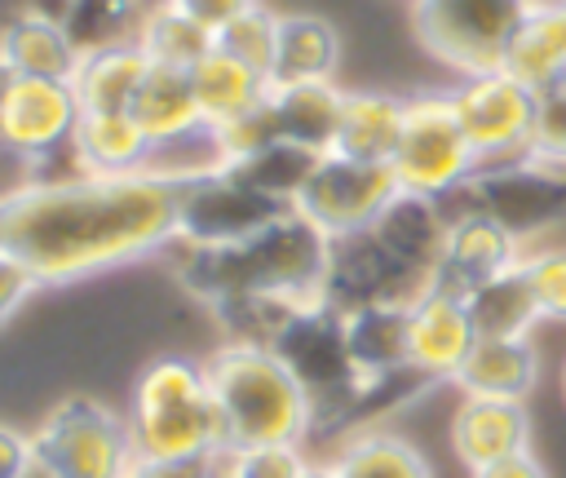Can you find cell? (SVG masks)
I'll use <instances>...</instances> for the list:
<instances>
[{"mask_svg": "<svg viewBox=\"0 0 566 478\" xmlns=\"http://www.w3.org/2000/svg\"><path fill=\"white\" fill-rule=\"evenodd\" d=\"M195 177V173H190ZM181 173H71L0 195V248L40 283H80L142 261L177 239Z\"/></svg>", "mask_w": 566, "mask_h": 478, "instance_id": "6da1fadb", "label": "cell"}, {"mask_svg": "<svg viewBox=\"0 0 566 478\" xmlns=\"http://www.w3.org/2000/svg\"><path fill=\"white\" fill-rule=\"evenodd\" d=\"M336 239L323 235L301 208H283L252 239L230 248H195L186 283L212 305L234 297H283L296 305L323 301Z\"/></svg>", "mask_w": 566, "mask_h": 478, "instance_id": "7a4b0ae2", "label": "cell"}, {"mask_svg": "<svg viewBox=\"0 0 566 478\" xmlns=\"http://www.w3.org/2000/svg\"><path fill=\"white\" fill-rule=\"evenodd\" d=\"M208 389L230 447L305 443L314 429V398L296 372L265 341H226L203 358Z\"/></svg>", "mask_w": 566, "mask_h": 478, "instance_id": "3957f363", "label": "cell"}, {"mask_svg": "<svg viewBox=\"0 0 566 478\" xmlns=\"http://www.w3.org/2000/svg\"><path fill=\"white\" fill-rule=\"evenodd\" d=\"M128 429H133L137 456H150V460L221 456L226 429H221L203 363L181 354H164L146 363L133 385Z\"/></svg>", "mask_w": 566, "mask_h": 478, "instance_id": "277c9868", "label": "cell"}, {"mask_svg": "<svg viewBox=\"0 0 566 478\" xmlns=\"http://www.w3.org/2000/svg\"><path fill=\"white\" fill-rule=\"evenodd\" d=\"M535 0H411L420 49L455 75L500 71Z\"/></svg>", "mask_w": 566, "mask_h": 478, "instance_id": "5b68a950", "label": "cell"}, {"mask_svg": "<svg viewBox=\"0 0 566 478\" xmlns=\"http://www.w3.org/2000/svg\"><path fill=\"white\" fill-rule=\"evenodd\" d=\"M35 478H124L137 460L133 429L88 394H71L31 434Z\"/></svg>", "mask_w": 566, "mask_h": 478, "instance_id": "8992f818", "label": "cell"}, {"mask_svg": "<svg viewBox=\"0 0 566 478\" xmlns=\"http://www.w3.org/2000/svg\"><path fill=\"white\" fill-rule=\"evenodd\" d=\"M394 177L411 195L429 199H455L478 177V150L469 146L460 115L451 106V93H416L407 97V119L398 150L389 159Z\"/></svg>", "mask_w": 566, "mask_h": 478, "instance_id": "52a82bcc", "label": "cell"}, {"mask_svg": "<svg viewBox=\"0 0 566 478\" xmlns=\"http://www.w3.org/2000/svg\"><path fill=\"white\" fill-rule=\"evenodd\" d=\"M447 93H451L460 128H464L469 146L478 150L482 168L535 155L544 89H535L522 75H513L509 66H500V71H482V75H460V84Z\"/></svg>", "mask_w": 566, "mask_h": 478, "instance_id": "ba28073f", "label": "cell"}, {"mask_svg": "<svg viewBox=\"0 0 566 478\" xmlns=\"http://www.w3.org/2000/svg\"><path fill=\"white\" fill-rule=\"evenodd\" d=\"M455 199L486 208L495 221H504L531 248L566 221V168L553 159H539V155L486 164Z\"/></svg>", "mask_w": 566, "mask_h": 478, "instance_id": "9c48e42d", "label": "cell"}, {"mask_svg": "<svg viewBox=\"0 0 566 478\" xmlns=\"http://www.w3.org/2000/svg\"><path fill=\"white\" fill-rule=\"evenodd\" d=\"M398 190L402 186H398V177H394L389 164L349 159V155L327 150L314 164V173L301 186V195H296L292 208H301L323 235L349 239V235H367Z\"/></svg>", "mask_w": 566, "mask_h": 478, "instance_id": "30bf717a", "label": "cell"}, {"mask_svg": "<svg viewBox=\"0 0 566 478\" xmlns=\"http://www.w3.org/2000/svg\"><path fill=\"white\" fill-rule=\"evenodd\" d=\"M287 204H274L243 186L226 168H208L186 177L181 186V208H177V239L190 248H230L252 239L261 226H270Z\"/></svg>", "mask_w": 566, "mask_h": 478, "instance_id": "8fae6325", "label": "cell"}, {"mask_svg": "<svg viewBox=\"0 0 566 478\" xmlns=\"http://www.w3.org/2000/svg\"><path fill=\"white\" fill-rule=\"evenodd\" d=\"M80 115L84 111L71 80L18 75L0 106V150L18 159H49L57 150H71Z\"/></svg>", "mask_w": 566, "mask_h": 478, "instance_id": "7c38bea8", "label": "cell"}, {"mask_svg": "<svg viewBox=\"0 0 566 478\" xmlns=\"http://www.w3.org/2000/svg\"><path fill=\"white\" fill-rule=\"evenodd\" d=\"M473 341H478V328L464 292L433 283L411 301V372L424 376L429 385H442V381L451 385Z\"/></svg>", "mask_w": 566, "mask_h": 478, "instance_id": "4fadbf2b", "label": "cell"}, {"mask_svg": "<svg viewBox=\"0 0 566 478\" xmlns=\"http://www.w3.org/2000/svg\"><path fill=\"white\" fill-rule=\"evenodd\" d=\"M526 243L504 226L495 221L486 208L478 204H460L447 221V243H442V266H438V283L455 288V292H469L478 288L482 279L500 274V270H513L522 261Z\"/></svg>", "mask_w": 566, "mask_h": 478, "instance_id": "5bb4252c", "label": "cell"}, {"mask_svg": "<svg viewBox=\"0 0 566 478\" xmlns=\"http://www.w3.org/2000/svg\"><path fill=\"white\" fill-rule=\"evenodd\" d=\"M447 443H451V456L464 469H482V465H495L504 456L531 451L535 447V420H531L526 403L464 398L460 394V403L451 412V425H447Z\"/></svg>", "mask_w": 566, "mask_h": 478, "instance_id": "9a60e30c", "label": "cell"}, {"mask_svg": "<svg viewBox=\"0 0 566 478\" xmlns=\"http://www.w3.org/2000/svg\"><path fill=\"white\" fill-rule=\"evenodd\" d=\"M447 221H451V212L442 208V199L398 190L367 235L385 248V257H389L402 274L424 279V283H438L442 243H447Z\"/></svg>", "mask_w": 566, "mask_h": 478, "instance_id": "2e32d148", "label": "cell"}, {"mask_svg": "<svg viewBox=\"0 0 566 478\" xmlns=\"http://www.w3.org/2000/svg\"><path fill=\"white\" fill-rule=\"evenodd\" d=\"M345 350L358 385H385L411 372V305L402 301H367L340 310Z\"/></svg>", "mask_w": 566, "mask_h": 478, "instance_id": "e0dca14e", "label": "cell"}, {"mask_svg": "<svg viewBox=\"0 0 566 478\" xmlns=\"http://www.w3.org/2000/svg\"><path fill=\"white\" fill-rule=\"evenodd\" d=\"M128 115L150 137L155 155L159 150H172V146H190V142H208L212 137L208 124H203V111H199L190 71H177V66H155L150 62L142 89L128 102Z\"/></svg>", "mask_w": 566, "mask_h": 478, "instance_id": "ac0fdd59", "label": "cell"}, {"mask_svg": "<svg viewBox=\"0 0 566 478\" xmlns=\"http://www.w3.org/2000/svg\"><path fill=\"white\" fill-rule=\"evenodd\" d=\"M539 376H544V354L535 336H478L451 385L464 398L531 403V394L539 389Z\"/></svg>", "mask_w": 566, "mask_h": 478, "instance_id": "d6986e66", "label": "cell"}, {"mask_svg": "<svg viewBox=\"0 0 566 478\" xmlns=\"http://www.w3.org/2000/svg\"><path fill=\"white\" fill-rule=\"evenodd\" d=\"M0 58L13 66V75H35V80H71L80 66V49L66 22L40 9H18L0 27Z\"/></svg>", "mask_w": 566, "mask_h": 478, "instance_id": "ffe728a7", "label": "cell"}, {"mask_svg": "<svg viewBox=\"0 0 566 478\" xmlns=\"http://www.w3.org/2000/svg\"><path fill=\"white\" fill-rule=\"evenodd\" d=\"M270 111H274L279 137L327 155L336 146V128H340V111H345V89L336 80L270 84Z\"/></svg>", "mask_w": 566, "mask_h": 478, "instance_id": "44dd1931", "label": "cell"}, {"mask_svg": "<svg viewBox=\"0 0 566 478\" xmlns=\"http://www.w3.org/2000/svg\"><path fill=\"white\" fill-rule=\"evenodd\" d=\"M71 159L80 173H137L150 168L155 146L128 111H84L71 137Z\"/></svg>", "mask_w": 566, "mask_h": 478, "instance_id": "7402d4cb", "label": "cell"}, {"mask_svg": "<svg viewBox=\"0 0 566 478\" xmlns=\"http://www.w3.org/2000/svg\"><path fill=\"white\" fill-rule=\"evenodd\" d=\"M402 119H407V97L380 93V89H354L345 93V111H340V128H336V155L349 159H371V164H389L402 137Z\"/></svg>", "mask_w": 566, "mask_h": 478, "instance_id": "603a6c76", "label": "cell"}, {"mask_svg": "<svg viewBox=\"0 0 566 478\" xmlns=\"http://www.w3.org/2000/svg\"><path fill=\"white\" fill-rule=\"evenodd\" d=\"M190 84H195V97H199V111H203L208 128H221V124L256 111L270 97V75H261L248 62L221 53L217 44H212V53H203L190 66Z\"/></svg>", "mask_w": 566, "mask_h": 478, "instance_id": "cb8c5ba5", "label": "cell"}, {"mask_svg": "<svg viewBox=\"0 0 566 478\" xmlns=\"http://www.w3.org/2000/svg\"><path fill=\"white\" fill-rule=\"evenodd\" d=\"M146 71H150V58H146V49L137 40L80 53V66L71 75L80 111H128V102L142 89Z\"/></svg>", "mask_w": 566, "mask_h": 478, "instance_id": "d4e9b609", "label": "cell"}, {"mask_svg": "<svg viewBox=\"0 0 566 478\" xmlns=\"http://www.w3.org/2000/svg\"><path fill=\"white\" fill-rule=\"evenodd\" d=\"M336 66H340V31L323 13H279L270 84L336 80Z\"/></svg>", "mask_w": 566, "mask_h": 478, "instance_id": "484cf974", "label": "cell"}, {"mask_svg": "<svg viewBox=\"0 0 566 478\" xmlns=\"http://www.w3.org/2000/svg\"><path fill=\"white\" fill-rule=\"evenodd\" d=\"M504 66L535 89L566 84V0H535Z\"/></svg>", "mask_w": 566, "mask_h": 478, "instance_id": "4316f807", "label": "cell"}, {"mask_svg": "<svg viewBox=\"0 0 566 478\" xmlns=\"http://www.w3.org/2000/svg\"><path fill=\"white\" fill-rule=\"evenodd\" d=\"M464 301H469L478 336H535V328L544 323L535 292L522 274V261L513 270H500V274L482 279L478 288H469Z\"/></svg>", "mask_w": 566, "mask_h": 478, "instance_id": "83f0119b", "label": "cell"}, {"mask_svg": "<svg viewBox=\"0 0 566 478\" xmlns=\"http://www.w3.org/2000/svg\"><path fill=\"white\" fill-rule=\"evenodd\" d=\"M318 159H323L318 150L279 137V142H270V146H261V150H252V155H243V159H234V164H221V168L234 173V177H239L243 186H252L256 195H265V199L292 208Z\"/></svg>", "mask_w": 566, "mask_h": 478, "instance_id": "f1b7e54d", "label": "cell"}, {"mask_svg": "<svg viewBox=\"0 0 566 478\" xmlns=\"http://www.w3.org/2000/svg\"><path fill=\"white\" fill-rule=\"evenodd\" d=\"M332 465H336L340 478H433L429 456L411 438H402L394 429L354 434Z\"/></svg>", "mask_w": 566, "mask_h": 478, "instance_id": "f546056e", "label": "cell"}, {"mask_svg": "<svg viewBox=\"0 0 566 478\" xmlns=\"http://www.w3.org/2000/svg\"><path fill=\"white\" fill-rule=\"evenodd\" d=\"M137 44L146 49V58L155 66H177V71H190L203 53H212V31L203 22H195L186 9H177L172 0H155L150 13L142 18V31H137Z\"/></svg>", "mask_w": 566, "mask_h": 478, "instance_id": "4dcf8cb0", "label": "cell"}, {"mask_svg": "<svg viewBox=\"0 0 566 478\" xmlns=\"http://www.w3.org/2000/svg\"><path fill=\"white\" fill-rule=\"evenodd\" d=\"M217 49L248 62L252 71L270 75L274 71V44H279V13H270L265 4H248L243 13H234L226 27H217Z\"/></svg>", "mask_w": 566, "mask_h": 478, "instance_id": "1f68e13d", "label": "cell"}, {"mask_svg": "<svg viewBox=\"0 0 566 478\" xmlns=\"http://www.w3.org/2000/svg\"><path fill=\"white\" fill-rule=\"evenodd\" d=\"M522 274L535 292L544 323H566V243L539 239L522 252Z\"/></svg>", "mask_w": 566, "mask_h": 478, "instance_id": "d6a6232c", "label": "cell"}, {"mask_svg": "<svg viewBox=\"0 0 566 478\" xmlns=\"http://www.w3.org/2000/svg\"><path fill=\"white\" fill-rule=\"evenodd\" d=\"M310 460L296 443H270V447H230L221 451L226 478H305Z\"/></svg>", "mask_w": 566, "mask_h": 478, "instance_id": "836d02e7", "label": "cell"}, {"mask_svg": "<svg viewBox=\"0 0 566 478\" xmlns=\"http://www.w3.org/2000/svg\"><path fill=\"white\" fill-rule=\"evenodd\" d=\"M535 155L553 159L566 168V84L544 89V106H539V133H535Z\"/></svg>", "mask_w": 566, "mask_h": 478, "instance_id": "e575fe53", "label": "cell"}, {"mask_svg": "<svg viewBox=\"0 0 566 478\" xmlns=\"http://www.w3.org/2000/svg\"><path fill=\"white\" fill-rule=\"evenodd\" d=\"M35 288H44V283L35 279V270H31L22 257H13L9 248H0V328L27 305V297H31Z\"/></svg>", "mask_w": 566, "mask_h": 478, "instance_id": "d590c367", "label": "cell"}, {"mask_svg": "<svg viewBox=\"0 0 566 478\" xmlns=\"http://www.w3.org/2000/svg\"><path fill=\"white\" fill-rule=\"evenodd\" d=\"M221 456H190V460H150L137 456L124 478H217Z\"/></svg>", "mask_w": 566, "mask_h": 478, "instance_id": "8d00e7d4", "label": "cell"}, {"mask_svg": "<svg viewBox=\"0 0 566 478\" xmlns=\"http://www.w3.org/2000/svg\"><path fill=\"white\" fill-rule=\"evenodd\" d=\"M0 478H35V447L31 434L0 425Z\"/></svg>", "mask_w": 566, "mask_h": 478, "instance_id": "74e56055", "label": "cell"}, {"mask_svg": "<svg viewBox=\"0 0 566 478\" xmlns=\"http://www.w3.org/2000/svg\"><path fill=\"white\" fill-rule=\"evenodd\" d=\"M469 478H553V474H548V465H544V460L535 456V447H531V451L504 456V460H495V465L469 469Z\"/></svg>", "mask_w": 566, "mask_h": 478, "instance_id": "f35d334b", "label": "cell"}, {"mask_svg": "<svg viewBox=\"0 0 566 478\" xmlns=\"http://www.w3.org/2000/svg\"><path fill=\"white\" fill-rule=\"evenodd\" d=\"M177 9H186L195 22H203L212 35H217V27H226L234 13H243L248 4H256V0H172Z\"/></svg>", "mask_w": 566, "mask_h": 478, "instance_id": "ab89813d", "label": "cell"}, {"mask_svg": "<svg viewBox=\"0 0 566 478\" xmlns=\"http://www.w3.org/2000/svg\"><path fill=\"white\" fill-rule=\"evenodd\" d=\"M13 80H18V75H13V66H9L4 58H0V106H4V97H9V89H13Z\"/></svg>", "mask_w": 566, "mask_h": 478, "instance_id": "60d3db41", "label": "cell"}, {"mask_svg": "<svg viewBox=\"0 0 566 478\" xmlns=\"http://www.w3.org/2000/svg\"><path fill=\"white\" fill-rule=\"evenodd\" d=\"M305 478H340V474H336V465H310Z\"/></svg>", "mask_w": 566, "mask_h": 478, "instance_id": "b9f144b4", "label": "cell"}, {"mask_svg": "<svg viewBox=\"0 0 566 478\" xmlns=\"http://www.w3.org/2000/svg\"><path fill=\"white\" fill-rule=\"evenodd\" d=\"M557 398H562V407H566V358H562V367H557Z\"/></svg>", "mask_w": 566, "mask_h": 478, "instance_id": "7bdbcfd3", "label": "cell"}, {"mask_svg": "<svg viewBox=\"0 0 566 478\" xmlns=\"http://www.w3.org/2000/svg\"><path fill=\"white\" fill-rule=\"evenodd\" d=\"M217 478H226V474H221V469H217Z\"/></svg>", "mask_w": 566, "mask_h": 478, "instance_id": "ee69618b", "label": "cell"}]
</instances>
